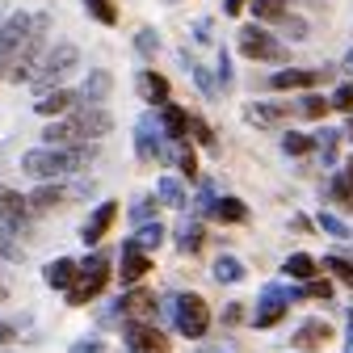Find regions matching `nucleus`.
I'll return each mask as SVG.
<instances>
[{
    "label": "nucleus",
    "instance_id": "1",
    "mask_svg": "<svg viewBox=\"0 0 353 353\" xmlns=\"http://www.w3.org/2000/svg\"><path fill=\"white\" fill-rule=\"evenodd\" d=\"M93 152L88 148H59V143H47V148H34L21 156V168L38 181H55V176H68V172H80L88 168Z\"/></svg>",
    "mask_w": 353,
    "mask_h": 353
},
{
    "label": "nucleus",
    "instance_id": "2",
    "mask_svg": "<svg viewBox=\"0 0 353 353\" xmlns=\"http://www.w3.org/2000/svg\"><path fill=\"white\" fill-rule=\"evenodd\" d=\"M110 130H114V118H110L101 105H84V110H76L72 118L51 122L47 130H42V139H47V143H68V139H101V135H110Z\"/></svg>",
    "mask_w": 353,
    "mask_h": 353
},
{
    "label": "nucleus",
    "instance_id": "3",
    "mask_svg": "<svg viewBox=\"0 0 353 353\" xmlns=\"http://www.w3.org/2000/svg\"><path fill=\"white\" fill-rule=\"evenodd\" d=\"M105 282H110V265H105L101 256L84 261L80 270H76V282L68 286V303H72V307H84V303H93V299L105 290Z\"/></svg>",
    "mask_w": 353,
    "mask_h": 353
},
{
    "label": "nucleus",
    "instance_id": "4",
    "mask_svg": "<svg viewBox=\"0 0 353 353\" xmlns=\"http://www.w3.org/2000/svg\"><path fill=\"white\" fill-rule=\"evenodd\" d=\"M76 63H80V51L72 47V42H59V47H51L47 55H42V63H38V72H34V84H38V88H51V84L63 80Z\"/></svg>",
    "mask_w": 353,
    "mask_h": 353
},
{
    "label": "nucleus",
    "instance_id": "5",
    "mask_svg": "<svg viewBox=\"0 0 353 353\" xmlns=\"http://www.w3.org/2000/svg\"><path fill=\"white\" fill-rule=\"evenodd\" d=\"M176 328H181L190 341L206 336V328H210V307H206L202 294H181V299H176Z\"/></svg>",
    "mask_w": 353,
    "mask_h": 353
},
{
    "label": "nucleus",
    "instance_id": "6",
    "mask_svg": "<svg viewBox=\"0 0 353 353\" xmlns=\"http://www.w3.org/2000/svg\"><path fill=\"white\" fill-rule=\"evenodd\" d=\"M126 349L130 353H168V336L152 320H126Z\"/></svg>",
    "mask_w": 353,
    "mask_h": 353
},
{
    "label": "nucleus",
    "instance_id": "7",
    "mask_svg": "<svg viewBox=\"0 0 353 353\" xmlns=\"http://www.w3.org/2000/svg\"><path fill=\"white\" fill-rule=\"evenodd\" d=\"M240 51H244L248 59H282V55H286L282 42H278L270 30H261V26H244V30H240Z\"/></svg>",
    "mask_w": 353,
    "mask_h": 353
},
{
    "label": "nucleus",
    "instance_id": "8",
    "mask_svg": "<svg viewBox=\"0 0 353 353\" xmlns=\"http://www.w3.org/2000/svg\"><path fill=\"white\" fill-rule=\"evenodd\" d=\"M30 21H34V17H26V13H17V17L5 21V30H0V68H9V63L17 59L21 42H26V34H30Z\"/></svg>",
    "mask_w": 353,
    "mask_h": 353
},
{
    "label": "nucleus",
    "instance_id": "9",
    "mask_svg": "<svg viewBox=\"0 0 353 353\" xmlns=\"http://www.w3.org/2000/svg\"><path fill=\"white\" fill-rule=\"evenodd\" d=\"M114 219H118V202H101L93 214H88V223H84L80 240H84V244H97V240H105V232L114 228Z\"/></svg>",
    "mask_w": 353,
    "mask_h": 353
},
{
    "label": "nucleus",
    "instance_id": "10",
    "mask_svg": "<svg viewBox=\"0 0 353 353\" xmlns=\"http://www.w3.org/2000/svg\"><path fill=\"white\" fill-rule=\"evenodd\" d=\"M152 270V256L139 248V244H126L122 248V286H135L143 282V274Z\"/></svg>",
    "mask_w": 353,
    "mask_h": 353
},
{
    "label": "nucleus",
    "instance_id": "11",
    "mask_svg": "<svg viewBox=\"0 0 353 353\" xmlns=\"http://www.w3.org/2000/svg\"><path fill=\"white\" fill-rule=\"evenodd\" d=\"M26 214H30V198H21L17 190L0 185V223H5V228H21Z\"/></svg>",
    "mask_w": 353,
    "mask_h": 353
},
{
    "label": "nucleus",
    "instance_id": "12",
    "mask_svg": "<svg viewBox=\"0 0 353 353\" xmlns=\"http://www.w3.org/2000/svg\"><path fill=\"white\" fill-rule=\"evenodd\" d=\"M122 316H126V320H156V299H152L148 290L122 294Z\"/></svg>",
    "mask_w": 353,
    "mask_h": 353
},
{
    "label": "nucleus",
    "instance_id": "13",
    "mask_svg": "<svg viewBox=\"0 0 353 353\" xmlns=\"http://www.w3.org/2000/svg\"><path fill=\"white\" fill-rule=\"evenodd\" d=\"M286 303H290V294L286 290H265V307L256 312V328H270V324H278L282 316H286Z\"/></svg>",
    "mask_w": 353,
    "mask_h": 353
},
{
    "label": "nucleus",
    "instance_id": "14",
    "mask_svg": "<svg viewBox=\"0 0 353 353\" xmlns=\"http://www.w3.org/2000/svg\"><path fill=\"white\" fill-rule=\"evenodd\" d=\"M324 72H299V68H286V72H274L270 76V88H312L320 84Z\"/></svg>",
    "mask_w": 353,
    "mask_h": 353
},
{
    "label": "nucleus",
    "instance_id": "15",
    "mask_svg": "<svg viewBox=\"0 0 353 353\" xmlns=\"http://www.w3.org/2000/svg\"><path fill=\"white\" fill-rule=\"evenodd\" d=\"M328 336H332V328H328L324 320H303V324H299V332H294V345L316 349V345H324Z\"/></svg>",
    "mask_w": 353,
    "mask_h": 353
},
{
    "label": "nucleus",
    "instance_id": "16",
    "mask_svg": "<svg viewBox=\"0 0 353 353\" xmlns=\"http://www.w3.org/2000/svg\"><path fill=\"white\" fill-rule=\"evenodd\" d=\"M160 110H164V130H168V139H185V135H190V114H185L181 105H172V101H164Z\"/></svg>",
    "mask_w": 353,
    "mask_h": 353
},
{
    "label": "nucleus",
    "instance_id": "17",
    "mask_svg": "<svg viewBox=\"0 0 353 353\" xmlns=\"http://www.w3.org/2000/svg\"><path fill=\"white\" fill-rule=\"evenodd\" d=\"M76 101H80L76 93H68V88H55V93H47V97H42V101H34V110L51 118V114H68V110H72Z\"/></svg>",
    "mask_w": 353,
    "mask_h": 353
},
{
    "label": "nucleus",
    "instance_id": "18",
    "mask_svg": "<svg viewBox=\"0 0 353 353\" xmlns=\"http://www.w3.org/2000/svg\"><path fill=\"white\" fill-rule=\"evenodd\" d=\"M282 270H286V278H294V282H312L320 265H316V256L294 252V256H286V265H282Z\"/></svg>",
    "mask_w": 353,
    "mask_h": 353
},
{
    "label": "nucleus",
    "instance_id": "19",
    "mask_svg": "<svg viewBox=\"0 0 353 353\" xmlns=\"http://www.w3.org/2000/svg\"><path fill=\"white\" fill-rule=\"evenodd\" d=\"M76 270H80V265H76V261H68V256H59V261H51V265H47V282H51L55 290H68V286L76 282Z\"/></svg>",
    "mask_w": 353,
    "mask_h": 353
},
{
    "label": "nucleus",
    "instance_id": "20",
    "mask_svg": "<svg viewBox=\"0 0 353 353\" xmlns=\"http://www.w3.org/2000/svg\"><path fill=\"white\" fill-rule=\"evenodd\" d=\"M139 93H143L148 101L164 105V101H168V80H164L160 72H139Z\"/></svg>",
    "mask_w": 353,
    "mask_h": 353
},
{
    "label": "nucleus",
    "instance_id": "21",
    "mask_svg": "<svg viewBox=\"0 0 353 353\" xmlns=\"http://www.w3.org/2000/svg\"><path fill=\"white\" fill-rule=\"evenodd\" d=\"M244 118H248V122H256V126H278V122L286 118V105L256 101V105H248V110H244Z\"/></svg>",
    "mask_w": 353,
    "mask_h": 353
},
{
    "label": "nucleus",
    "instance_id": "22",
    "mask_svg": "<svg viewBox=\"0 0 353 353\" xmlns=\"http://www.w3.org/2000/svg\"><path fill=\"white\" fill-rule=\"evenodd\" d=\"M210 214L219 219V223H244V219H248V206H244L240 198H219Z\"/></svg>",
    "mask_w": 353,
    "mask_h": 353
},
{
    "label": "nucleus",
    "instance_id": "23",
    "mask_svg": "<svg viewBox=\"0 0 353 353\" xmlns=\"http://www.w3.org/2000/svg\"><path fill=\"white\" fill-rule=\"evenodd\" d=\"M176 248L181 252H198L202 248V223L198 219H181V228H176Z\"/></svg>",
    "mask_w": 353,
    "mask_h": 353
},
{
    "label": "nucleus",
    "instance_id": "24",
    "mask_svg": "<svg viewBox=\"0 0 353 353\" xmlns=\"http://www.w3.org/2000/svg\"><path fill=\"white\" fill-rule=\"evenodd\" d=\"M248 9L256 21H286V0H248Z\"/></svg>",
    "mask_w": 353,
    "mask_h": 353
},
{
    "label": "nucleus",
    "instance_id": "25",
    "mask_svg": "<svg viewBox=\"0 0 353 353\" xmlns=\"http://www.w3.org/2000/svg\"><path fill=\"white\" fill-rule=\"evenodd\" d=\"M110 84H114V80H110V72H93V76L84 80V93H80V97H88V105H101V101H105V93H110Z\"/></svg>",
    "mask_w": 353,
    "mask_h": 353
},
{
    "label": "nucleus",
    "instance_id": "26",
    "mask_svg": "<svg viewBox=\"0 0 353 353\" xmlns=\"http://www.w3.org/2000/svg\"><path fill=\"white\" fill-rule=\"evenodd\" d=\"M156 194H160V202L172 206V210L185 206V190H181V181H172V176H160V181H156Z\"/></svg>",
    "mask_w": 353,
    "mask_h": 353
},
{
    "label": "nucleus",
    "instance_id": "27",
    "mask_svg": "<svg viewBox=\"0 0 353 353\" xmlns=\"http://www.w3.org/2000/svg\"><path fill=\"white\" fill-rule=\"evenodd\" d=\"M332 198H336L341 206H353V160L341 168V176L332 181Z\"/></svg>",
    "mask_w": 353,
    "mask_h": 353
},
{
    "label": "nucleus",
    "instance_id": "28",
    "mask_svg": "<svg viewBox=\"0 0 353 353\" xmlns=\"http://www.w3.org/2000/svg\"><path fill=\"white\" fill-rule=\"evenodd\" d=\"M84 9H88V17H97L101 26H118V5H114V0H84Z\"/></svg>",
    "mask_w": 353,
    "mask_h": 353
},
{
    "label": "nucleus",
    "instance_id": "29",
    "mask_svg": "<svg viewBox=\"0 0 353 353\" xmlns=\"http://www.w3.org/2000/svg\"><path fill=\"white\" fill-rule=\"evenodd\" d=\"M244 278V265L236 256H219L214 261V282H240Z\"/></svg>",
    "mask_w": 353,
    "mask_h": 353
},
{
    "label": "nucleus",
    "instance_id": "30",
    "mask_svg": "<svg viewBox=\"0 0 353 353\" xmlns=\"http://www.w3.org/2000/svg\"><path fill=\"white\" fill-rule=\"evenodd\" d=\"M59 202H63V190H59V185H42V190L30 194V206H34V210H51V206H59Z\"/></svg>",
    "mask_w": 353,
    "mask_h": 353
},
{
    "label": "nucleus",
    "instance_id": "31",
    "mask_svg": "<svg viewBox=\"0 0 353 353\" xmlns=\"http://www.w3.org/2000/svg\"><path fill=\"white\" fill-rule=\"evenodd\" d=\"M282 148H286V156H307L316 148V139L312 135H299V130H290V135H282Z\"/></svg>",
    "mask_w": 353,
    "mask_h": 353
},
{
    "label": "nucleus",
    "instance_id": "32",
    "mask_svg": "<svg viewBox=\"0 0 353 353\" xmlns=\"http://www.w3.org/2000/svg\"><path fill=\"white\" fill-rule=\"evenodd\" d=\"M160 240H164V228H160V223H143V228H139V236L130 240V244H139V248L148 252V248H160Z\"/></svg>",
    "mask_w": 353,
    "mask_h": 353
},
{
    "label": "nucleus",
    "instance_id": "33",
    "mask_svg": "<svg viewBox=\"0 0 353 353\" xmlns=\"http://www.w3.org/2000/svg\"><path fill=\"white\" fill-rule=\"evenodd\" d=\"M320 228H324L332 240H349V228H345V219H336V214H320Z\"/></svg>",
    "mask_w": 353,
    "mask_h": 353
},
{
    "label": "nucleus",
    "instance_id": "34",
    "mask_svg": "<svg viewBox=\"0 0 353 353\" xmlns=\"http://www.w3.org/2000/svg\"><path fill=\"white\" fill-rule=\"evenodd\" d=\"M336 139H341V130H328V126L316 135V148L324 152V160H332V156H336Z\"/></svg>",
    "mask_w": 353,
    "mask_h": 353
},
{
    "label": "nucleus",
    "instance_id": "35",
    "mask_svg": "<svg viewBox=\"0 0 353 353\" xmlns=\"http://www.w3.org/2000/svg\"><path fill=\"white\" fill-rule=\"evenodd\" d=\"M324 270H332L345 286H353V265L349 261H336V256H324Z\"/></svg>",
    "mask_w": 353,
    "mask_h": 353
},
{
    "label": "nucleus",
    "instance_id": "36",
    "mask_svg": "<svg viewBox=\"0 0 353 353\" xmlns=\"http://www.w3.org/2000/svg\"><path fill=\"white\" fill-rule=\"evenodd\" d=\"M190 135H194L202 148H214V135H210V126H206L202 118H190Z\"/></svg>",
    "mask_w": 353,
    "mask_h": 353
},
{
    "label": "nucleus",
    "instance_id": "37",
    "mask_svg": "<svg viewBox=\"0 0 353 353\" xmlns=\"http://www.w3.org/2000/svg\"><path fill=\"white\" fill-rule=\"evenodd\" d=\"M328 105H332V101H324V97H307V101H303V114H307V118H324Z\"/></svg>",
    "mask_w": 353,
    "mask_h": 353
},
{
    "label": "nucleus",
    "instance_id": "38",
    "mask_svg": "<svg viewBox=\"0 0 353 353\" xmlns=\"http://www.w3.org/2000/svg\"><path fill=\"white\" fill-rule=\"evenodd\" d=\"M332 105L336 110H353V84H341L336 93H332Z\"/></svg>",
    "mask_w": 353,
    "mask_h": 353
},
{
    "label": "nucleus",
    "instance_id": "39",
    "mask_svg": "<svg viewBox=\"0 0 353 353\" xmlns=\"http://www.w3.org/2000/svg\"><path fill=\"white\" fill-rule=\"evenodd\" d=\"M303 294H312V299H324V303H328V299H332V282H328V278H324V282H307Z\"/></svg>",
    "mask_w": 353,
    "mask_h": 353
},
{
    "label": "nucleus",
    "instance_id": "40",
    "mask_svg": "<svg viewBox=\"0 0 353 353\" xmlns=\"http://www.w3.org/2000/svg\"><path fill=\"white\" fill-rule=\"evenodd\" d=\"M181 172H185V176H190V181H198V156H194V152H190V148H185V152H181Z\"/></svg>",
    "mask_w": 353,
    "mask_h": 353
},
{
    "label": "nucleus",
    "instance_id": "41",
    "mask_svg": "<svg viewBox=\"0 0 353 353\" xmlns=\"http://www.w3.org/2000/svg\"><path fill=\"white\" fill-rule=\"evenodd\" d=\"M0 256H5V261H21V248H17L13 240H5V236H0Z\"/></svg>",
    "mask_w": 353,
    "mask_h": 353
},
{
    "label": "nucleus",
    "instance_id": "42",
    "mask_svg": "<svg viewBox=\"0 0 353 353\" xmlns=\"http://www.w3.org/2000/svg\"><path fill=\"white\" fill-rule=\"evenodd\" d=\"M139 51H143V55H152V51H156V34H152V30H143V34H139Z\"/></svg>",
    "mask_w": 353,
    "mask_h": 353
},
{
    "label": "nucleus",
    "instance_id": "43",
    "mask_svg": "<svg viewBox=\"0 0 353 353\" xmlns=\"http://www.w3.org/2000/svg\"><path fill=\"white\" fill-rule=\"evenodd\" d=\"M244 5H248V0H228L223 13H228V17H236V13H244Z\"/></svg>",
    "mask_w": 353,
    "mask_h": 353
},
{
    "label": "nucleus",
    "instance_id": "44",
    "mask_svg": "<svg viewBox=\"0 0 353 353\" xmlns=\"http://www.w3.org/2000/svg\"><path fill=\"white\" fill-rule=\"evenodd\" d=\"M72 353H101V341H88V345H76Z\"/></svg>",
    "mask_w": 353,
    "mask_h": 353
},
{
    "label": "nucleus",
    "instance_id": "45",
    "mask_svg": "<svg viewBox=\"0 0 353 353\" xmlns=\"http://www.w3.org/2000/svg\"><path fill=\"white\" fill-rule=\"evenodd\" d=\"M148 210H152V206H148V198H139V202H135V210H130V214H135V219H148Z\"/></svg>",
    "mask_w": 353,
    "mask_h": 353
},
{
    "label": "nucleus",
    "instance_id": "46",
    "mask_svg": "<svg viewBox=\"0 0 353 353\" xmlns=\"http://www.w3.org/2000/svg\"><path fill=\"white\" fill-rule=\"evenodd\" d=\"M0 341H5V345H9V341H17V336H13V328H9V324H0Z\"/></svg>",
    "mask_w": 353,
    "mask_h": 353
},
{
    "label": "nucleus",
    "instance_id": "47",
    "mask_svg": "<svg viewBox=\"0 0 353 353\" xmlns=\"http://www.w3.org/2000/svg\"><path fill=\"white\" fill-rule=\"evenodd\" d=\"M345 68H349V72H353V51H349V59H345Z\"/></svg>",
    "mask_w": 353,
    "mask_h": 353
},
{
    "label": "nucleus",
    "instance_id": "48",
    "mask_svg": "<svg viewBox=\"0 0 353 353\" xmlns=\"http://www.w3.org/2000/svg\"><path fill=\"white\" fill-rule=\"evenodd\" d=\"M345 353H353V336H349V341H345Z\"/></svg>",
    "mask_w": 353,
    "mask_h": 353
},
{
    "label": "nucleus",
    "instance_id": "49",
    "mask_svg": "<svg viewBox=\"0 0 353 353\" xmlns=\"http://www.w3.org/2000/svg\"><path fill=\"white\" fill-rule=\"evenodd\" d=\"M5 294H9V290H5V286H0V303H5Z\"/></svg>",
    "mask_w": 353,
    "mask_h": 353
},
{
    "label": "nucleus",
    "instance_id": "50",
    "mask_svg": "<svg viewBox=\"0 0 353 353\" xmlns=\"http://www.w3.org/2000/svg\"><path fill=\"white\" fill-rule=\"evenodd\" d=\"M349 135H353V118H349Z\"/></svg>",
    "mask_w": 353,
    "mask_h": 353
},
{
    "label": "nucleus",
    "instance_id": "51",
    "mask_svg": "<svg viewBox=\"0 0 353 353\" xmlns=\"http://www.w3.org/2000/svg\"><path fill=\"white\" fill-rule=\"evenodd\" d=\"M349 328H353V316H349Z\"/></svg>",
    "mask_w": 353,
    "mask_h": 353
}]
</instances>
